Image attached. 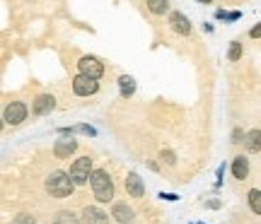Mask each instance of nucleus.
Instances as JSON below:
<instances>
[{"label":"nucleus","mask_w":261,"mask_h":224,"mask_svg":"<svg viewBox=\"0 0 261 224\" xmlns=\"http://www.w3.org/2000/svg\"><path fill=\"white\" fill-rule=\"evenodd\" d=\"M119 89H121V97L128 99L136 94V80L131 77V75H121L119 77Z\"/></svg>","instance_id":"14"},{"label":"nucleus","mask_w":261,"mask_h":224,"mask_svg":"<svg viewBox=\"0 0 261 224\" xmlns=\"http://www.w3.org/2000/svg\"><path fill=\"white\" fill-rule=\"evenodd\" d=\"M13 224H34V217L32 215H17L13 220Z\"/></svg>","instance_id":"21"},{"label":"nucleus","mask_w":261,"mask_h":224,"mask_svg":"<svg viewBox=\"0 0 261 224\" xmlns=\"http://www.w3.org/2000/svg\"><path fill=\"white\" fill-rule=\"evenodd\" d=\"M196 2H203V5H208V2H210V0H196Z\"/></svg>","instance_id":"25"},{"label":"nucleus","mask_w":261,"mask_h":224,"mask_svg":"<svg viewBox=\"0 0 261 224\" xmlns=\"http://www.w3.org/2000/svg\"><path fill=\"white\" fill-rule=\"evenodd\" d=\"M73 188H75V181L70 179V174H66V171H54V174L46 179V191H49L54 198L70 196Z\"/></svg>","instance_id":"2"},{"label":"nucleus","mask_w":261,"mask_h":224,"mask_svg":"<svg viewBox=\"0 0 261 224\" xmlns=\"http://www.w3.org/2000/svg\"><path fill=\"white\" fill-rule=\"evenodd\" d=\"M126 191H128V196H131V198H143V193H145L143 179L138 176L136 171H131V174H128V179H126Z\"/></svg>","instance_id":"11"},{"label":"nucleus","mask_w":261,"mask_h":224,"mask_svg":"<svg viewBox=\"0 0 261 224\" xmlns=\"http://www.w3.org/2000/svg\"><path fill=\"white\" fill-rule=\"evenodd\" d=\"M54 224H80V217L73 215L70 210H61V212H56Z\"/></svg>","instance_id":"16"},{"label":"nucleus","mask_w":261,"mask_h":224,"mask_svg":"<svg viewBox=\"0 0 261 224\" xmlns=\"http://www.w3.org/2000/svg\"><path fill=\"white\" fill-rule=\"evenodd\" d=\"M232 174H234V179H239V181H244V179H247V174H249V159L244 157V154L234 157V162H232Z\"/></svg>","instance_id":"13"},{"label":"nucleus","mask_w":261,"mask_h":224,"mask_svg":"<svg viewBox=\"0 0 261 224\" xmlns=\"http://www.w3.org/2000/svg\"><path fill=\"white\" fill-rule=\"evenodd\" d=\"M227 58H230V60H239V58H242V43L239 41H232V46H230V53H227Z\"/></svg>","instance_id":"20"},{"label":"nucleus","mask_w":261,"mask_h":224,"mask_svg":"<svg viewBox=\"0 0 261 224\" xmlns=\"http://www.w3.org/2000/svg\"><path fill=\"white\" fill-rule=\"evenodd\" d=\"M97 89H99V84H97L95 77H87V75L73 77V92H75L78 97H92Z\"/></svg>","instance_id":"5"},{"label":"nucleus","mask_w":261,"mask_h":224,"mask_svg":"<svg viewBox=\"0 0 261 224\" xmlns=\"http://www.w3.org/2000/svg\"><path fill=\"white\" fill-rule=\"evenodd\" d=\"M169 24H172V31H174V34H181V36H189V34H191V22H189L186 14L172 12L169 14Z\"/></svg>","instance_id":"7"},{"label":"nucleus","mask_w":261,"mask_h":224,"mask_svg":"<svg viewBox=\"0 0 261 224\" xmlns=\"http://www.w3.org/2000/svg\"><path fill=\"white\" fill-rule=\"evenodd\" d=\"M78 70H80V75H87V77L99 80V77L104 75V65L92 56H83L80 60H78Z\"/></svg>","instance_id":"6"},{"label":"nucleus","mask_w":261,"mask_h":224,"mask_svg":"<svg viewBox=\"0 0 261 224\" xmlns=\"http://www.w3.org/2000/svg\"><path fill=\"white\" fill-rule=\"evenodd\" d=\"M75 133H83V135H97V130L92 126H73V128H61V135H75Z\"/></svg>","instance_id":"17"},{"label":"nucleus","mask_w":261,"mask_h":224,"mask_svg":"<svg viewBox=\"0 0 261 224\" xmlns=\"http://www.w3.org/2000/svg\"><path fill=\"white\" fill-rule=\"evenodd\" d=\"M244 138V133H242V128H234V133H232V142H244L242 140Z\"/></svg>","instance_id":"23"},{"label":"nucleus","mask_w":261,"mask_h":224,"mask_svg":"<svg viewBox=\"0 0 261 224\" xmlns=\"http://www.w3.org/2000/svg\"><path fill=\"white\" fill-rule=\"evenodd\" d=\"M56 109V99L51 94H42V97H37V101L32 104V113L34 116H46V113H51Z\"/></svg>","instance_id":"8"},{"label":"nucleus","mask_w":261,"mask_h":224,"mask_svg":"<svg viewBox=\"0 0 261 224\" xmlns=\"http://www.w3.org/2000/svg\"><path fill=\"white\" fill-rule=\"evenodd\" d=\"M244 147L247 152H261V130H249L244 135Z\"/></svg>","instance_id":"15"},{"label":"nucleus","mask_w":261,"mask_h":224,"mask_svg":"<svg viewBox=\"0 0 261 224\" xmlns=\"http://www.w3.org/2000/svg\"><path fill=\"white\" fill-rule=\"evenodd\" d=\"M90 176H92V159H90V157H80V159H75L73 167H70V179L75 181V186L87 183Z\"/></svg>","instance_id":"3"},{"label":"nucleus","mask_w":261,"mask_h":224,"mask_svg":"<svg viewBox=\"0 0 261 224\" xmlns=\"http://www.w3.org/2000/svg\"><path fill=\"white\" fill-rule=\"evenodd\" d=\"M25 118H27V106L22 101H10L5 106V111H3V121L8 126H20Z\"/></svg>","instance_id":"4"},{"label":"nucleus","mask_w":261,"mask_h":224,"mask_svg":"<svg viewBox=\"0 0 261 224\" xmlns=\"http://www.w3.org/2000/svg\"><path fill=\"white\" fill-rule=\"evenodd\" d=\"M249 36H251V39H261V22L251 29V31H249Z\"/></svg>","instance_id":"24"},{"label":"nucleus","mask_w":261,"mask_h":224,"mask_svg":"<svg viewBox=\"0 0 261 224\" xmlns=\"http://www.w3.org/2000/svg\"><path fill=\"white\" fill-rule=\"evenodd\" d=\"M75 150H78V142L73 140V138H61V140H56V145H54V154L58 157V159L70 157Z\"/></svg>","instance_id":"9"},{"label":"nucleus","mask_w":261,"mask_h":224,"mask_svg":"<svg viewBox=\"0 0 261 224\" xmlns=\"http://www.w3.org/2000/svg\"><path fill=\"white\" fill-rule=\"evenodd\" d=\"M249 205H251V210L256 212V215H261V191H249Z\"/></svg>","instance_id":"19"},{"label":"nucleus","mask_w":261,"mask_h":224,"mask_svg":"<svg viewBox=\"0 0 261 224\" xmlns=\"http://www.w3.org/2000/svg\"><path fill=\"white\" fill-rule=\"evenodd\" d=\"M90 186H92V193L99 203H109L114 198V181L104 169H95L92 176H90Z\"/></svg>","instance_id":"1"},{"label":"nucleus","mask_w":261,"mask_h":224,"mask_svg":"<svg viewBox=\"0 0 261 224\" xmlns=\"http://www.w3.org/2000/svg\"><path fill=\"white\" fill-rule=\"evenodd\" d=\"M83 224H109V215L99 208H85L83 210Z\"/></svg>","instance_id":"10"},{"label":"nucleus","mask_w":261,"mask_h":224,"mask_svg":"<svg viewBox=\"0 0 261 224\" xmlns=\"http://www.w3.org/2000/svg\"><path fill=\"white\" fill-rule=\"evenodd\" d=\"M111 217H114L119 224H131L133 222V210H131L126 203H114V208H111Z\"/></svg>","instance_id":"12"},{"label":"nucleus","mask_w":261,"mask_h":224,"mask_svg":"<svg viewBox=\"0 0 261 224\" xmlns=\"http://www.w3.org/2000/svg\"><path fill=\"white\" fill-rule=\"evenodd\" d=\"M162 162H167V164H177V157H174L172 150H165V152H162Z\"/></svg>","instance_id":"22"},{"label":"nucleus","mask_w":261,"mask_h":224,"mask_svg":"<svg viewBox=\"0 0 261 224\" xmlns=\"http://www.w3.org/2000/svg\"><path fill=\"white\" fill-rule=\"evenodd\" d=\"M148 10H150L152 14H167L169 2H167V0H148Z\"/></svg>","instance_id":"18"}]
</instances>
